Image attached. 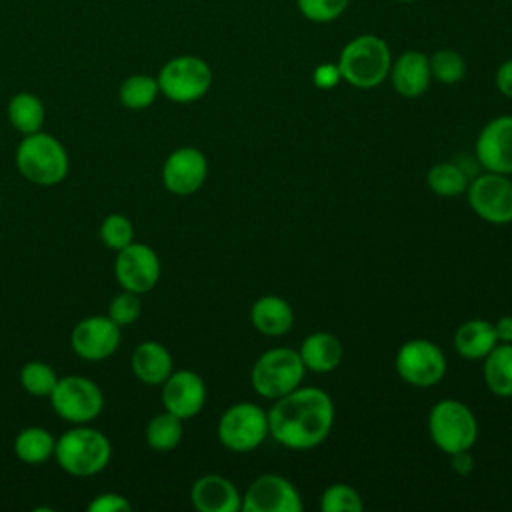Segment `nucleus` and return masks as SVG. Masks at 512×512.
<instances>
[{"label": "nucleus", "mask_w": 512, "mask_h": 512, "mask_svg": "<svg viewBox=\"0 0 512 512\" xmlns=\"http://www.w3.org/2000/svg\"><path fill=\"white\" fill-rule=\"evenodd\" d=\"M270 436L290 450H310L322 444L334 424L332 398L312 386H298L270 406Z\"/></svg>", "instance_id": "f257e3e1"}, {"label": "nucleus", "mask_w": 512, "mask_h": 512, "mask_svg": "<svg viewBox=\"0 0 512 512\" xmlns=\"http://www.w3.org/2000/svg\"><path fill=\"white\" fill-rule=\"evenodd\" d=\"M20 176L36 186H56L68 176L70 160L64 144L42 130L26 134L14 152Z\"/></svg>", "instance_id": "f03ea898"}, {"label": "nucleus", "mask_w": 512, "mask_h": 512, "mask_svg": "<svg viewBox=\"0 0 512 512\" xmlns=\"http://www.w3.org/2000/svg\"><path fill=\"white\" fill-rule=\"evenodd\" d=\"M54 458L66 474L88 478L100 474L108 466L112 444L104 432L86 424H74V428L56 438Z\"/></svg>", "instance_id": "7ed1b4c3"}, {"label": "nucleus", "mask_w": 512, "mask_h": 512, "mask_svg": "<svg viewBox=\"0 0 512 512\" xmlns=\"http://www.w3.org/2000/svg\"><path fill=\"white\" fill-rule=\"evenodd\" d=\"M336 64L344 82L360 90H370L388 78L392 54L384 38L360 34L344 44Z\"/></svg>", "instance_id": "20e7f679"}, {"label": "nucleus", "mask_w": 512, "mask_h": 512, "mask_svg": "<svg viewBox=\"0 0 512 512\" xmlns=\"http://www.w3.org/2000/svg\"><path fill=\"white\" fill-rule=\"evenodd\" d=\"M156 80L164 98L176 104H192L208 94L214 76L204 58L180 54L162 64Z\"/></svg>", "instance_id": "39448f33"}, {"label": "nucleus", "mask_w": 512, "mask_h": 512, "mask_svg": "<svg viewBox=\"0 0 512 512\" xmlns=\"http://www.w3.org/2000/svg\"><path fill=\"white\" fill-rule=\"evenodd\" d=\"M428 432L444 454L470 450L478 438V422L472 410L454 398H444L430 408Z\"/></svg>", "instance_id": "423d86ee"}, {"label": "nucleus", "mask_w": 512, "mask_h": 512, "mask_svg": "<svg viewBox=\"0 0 512 512\" xmlns=\"http://www.w3.org/2000/svg\"><path fill=\"white\" fill-rule=\"evenodd\" d=\"M304 364L298 350L278 346L266 350L252 366L250 382L256 394L268 400H276L296 390L304 378Z\"/></svg>", "instance_id": "0eeeda50"}, {"label": "nucleus", "mask_w": 512, "mask_h": 512, "mask_svg": "<svg viewBox=\"0 0 512 512\" xmlns=\"http://www.w3.org/2000/svg\"><path fill=\"white\" fill-rule=\"evenodd\" d=\"M48 398L56 416L70 424H90L104 408V394L100 386L78 374L58 378Z\"/></svg>", "instance_id": "6e6552de"}, {"label": "nucleus", "mask_w": 512, "mask_h": 512, "mask_svg": "<svg viewBox=\"0 0 512 512\" xmlns=\"http://www.w3.org/2000/svg\"><path fill=\"white\" fill-rule=\"evenodd\" d=\"M216 434L224 448L232 452H252L270 434L268 414L254 402H236L222 412Z\"/></svg>", "instance_id": "1a4fd4ad"}, {"label": "nucleus", "mask_w": 512, "mask_h": 512, "mask_svg": "<svg viewBox=\"0 0 512 512\" xmlns=\"http://www.w3.org/2000/svg\"><path fill=\"white\" fill-rule=\"evenodd\" d=\"M398 376L414 388H430L446 374V356L430 340L412 338L404 342L394 358Z\"/></svg>", "instance_id": "9d476101"}, {"label": "nucleus", "mask_w": 512, "mask_h": 512, "mask_svg": "<svg viewBox=\"0 0 512 512\" xmlns=\"http://www.w3.org/2000/svg\"><path fill=\"white\" fill-rule=\"evenodd\" d=\"M464 194L474 214L488 224L512 222V180L506 174L484 172L468 184Z\"/></svg>", "instance_id": "9b49d317"}, {"label": "nucleus", "mask_w": 512, "mask_h": 512, "mask_svg": "<svg viewBox=\"0 0 512 512\" xmlns=\"http://www.w3.org/2000/svg\"><path fill=\"white\" fill-rule=\"evenodd\" d=\"M160 272V258L148 244L130 242L116 252L114 278L122 290L142 296L158 284Z\"/></svg>", "instance_id": "f8f14e48"}, {"label": "nucleus", "mask_w": 512, "mask_h": 512, "mask_svg": "<svg viewBox=\"0 0 512 512\" xmlns=\"http://www.w3.org/2000/svg\"><path fill=\"white\" fill-rule=\"evenodd\" d=\"M120 326L108 316H86L70 332L72 352L86 362L110 358L120 346Z\"/></svg>", "instance_id": "ddd939ff"}, {"label": "nucleus", "mask_w": 512, "mask_h": 512, "mask_svg": "<svg viewBox=\"0 0 512 512\" xmlns=\"http://www.w3.org/2000/svg\"><path fill=\"white\" fill-rule=\"evenodd\" d=\"M208 176V160L202 150L194 146H180L172 150L160 170L164 188L174 196H190L202 188Z\"/></svg>", "instance_id": "4468645a"}, {"label": "nucleus", "mask_w": 512, "mask_h": 512, "mask_svg": "<svg viewBox=\"0 0 512 512\" xmlns=\"http://www.w3.org/2000/svg\"><path fill=\"white\" fill-rule=\"evenodd\" d=\"M302 496L296 486L280 474H262L242 496L244 512H302Z\"/></svg>", "instance_id": "2eb2a0df"}, {"label": "nucleus", "mask_w": 512, "mask_h": 512, "mask_svg": "<svg viewBox=\"0 0 512 512\" xmlns=\"http://www.w3.org/2000/svg\"><path fill=\"white\" fill-rule=\"evenodd\" d=\"M476 160L486 172L512 174V116H496L476 138Z\"/></svg>", "instance_id": "dca6fc26"}, {"label": "nucleus", "mask_w": 512, "mask_h": 512, "mask_svg": "<svg viewBox=\"0 0 512 512\" xmlns=\"http://www.w3.org/2000/svg\"><path fill=\"white\" fill-rule=\"evenodd\" d=\"M162 404L182 420L194 418L206 404V384L200 374L188 368L172 370L162 382Z\"/></svg>", "instance_id": "f3484780"}, {"label": "nucleus", "mask_w": 512, "mask_h": 512, "mask_svg": "<svg viewBox=\"0 0 512 512\" xmlns=\"http://www.w3.org/2000/svg\"><path fill=\"white\" fill-rule=\"evenodd\" d=\"M190 502L198 512H238L242 496L222 474H204L190 488Z\"/></svg>", "instance_id": "a211bd4d"}, {"label": "nucleus", "mask_w": 512, "mask_h": 512, "mask_svg": "<svg viewBox=\"0 0 512 512\" xmlns=\"http://www.w3.org/2000/svg\"><path fill=\"white\" fill-rule=\"evenodd\" d=\"M388 78L392 82V88L402 98H418L422 96L430 82V62L428 56L420 50H404L390 66Z\"/></svg>", "instance_id": "6ab92c4d"}, {"label": "nucleus", "mask_w": 512, "mask_h": 512, "mask_svg": "<svg viewBox=\"0 0 512 512\" xmlns=\"http://www.w3.org/2000/svg\"><path fill=\"white\" fill-rule=\"evenodd\" d=\"M132 374L146 386H162V382L172 374L174 360L170 350L156 342L144 340L140 342L130 356Z\"/></svg>", "instance_id": "aec40b11"}, {"label": "nucleus", "mask_w": 512, "mask_h": 512, "mask_svg": "<svg viewBox=\"0 0 512 512\" xmlns=\"http://www.w3.org/2000/svg\"><path fill=\"white\" fill-rule=\"evenodd\" d=\"M298 354L306 370H312L316 374H326L338 368V364L342 362L344 348L334 334L312 332L302 340Z\"/></svg>", "instance_id": "412c9836"}, {"label": "nucleus", "mask_w": 512, "mask_h": 512, "mask_svg": "<svg viewBox=\"0 0 512 512\" xmlns=\"http://www.w3.org/2000/svg\"><path fill=\"white\" fill-rule=\"evenodd\" d=\"M252 326L264 336H282L294 324V310L288 300L268 294L260 296L250 308Z\"/></svg>", "instance_id": "4be33fe9"}, {"label": "nucleus", "mask_w": 512, "mask_h": 512, "mask_svg": "<svg viewBox=\"0 0 512 512\" xmlns=\"http://www.w3.org/2000/svg\"><path fill=\"white\" fill-rule=\"evenodd\" d=\"M496 344L494 324L482 318L462 322L454 334V348L466 360H482Z\"/></svg>", "instance_id": "5701e85b"}, {"label": "nucleus", "mask_w": 512, "mask_h": 512, "mask_svg": "<svg viewBox=\"0 0 512 512\" xmlns=\"http://www.w3.org/2000/svg\"><path fill=\"white\" fill-rule=\"evenodd\" d=\"M6 116L10 126L22 136L42 130L46 120L44 102L34 92H16L6 104Z\"/></svg>", "instance_id": "b1692460"}, {"label": "nucleus", "mask_w": 512, "mask_h": 512, "mask_svg": "<svg viewBox=\"0 0 512 512\" xmlns=\"http://www.w3.org/2000/svg\"><path fill=\"white\" fill-rule=\"evenodd\" d=\"M482 360V376L488 390L502 398L512 396V344L498 342Z\"/></svg>", "instance_id": "393cba45"}, {"label": "nucleus", "mask_w": 512, "mask_h": 512, "mask_svg": "<svg viewBox=\"0 0 512 512\" xmlns=\"http://www.w3.org/2000/svg\"><path fill=\"white\" fill-rule=\"evenodd\" d=\"M56 438L42 426L22 428L14 438V454L24 464H42L54 456Z\"/></svg>", "instance_id": "a878e982"}, {"label": "nucleus", "mask_w": 512, "mask_h": 512, "mask_svg": "<svg viewBox=\"0 0 512 512\" xmlns=\"http://www.w3.org/2000/svg\"><path fill=\"white\" fill-rule=\"evenodd\" d=\"M182 418L174 416L172 412L164 410L156 416L150 418V422L146 424V444L154 450V452H170L174 450L182 436H184V426H182Z\"/></svg>", "instance_id": "bb28decb"}, {"label": "nucleus", "mask_w": 512, "mask_h": 512, "mask_svg": "<svg viewBox=\"0 0 512 512\" xmlns=\"http://www.w3.org/2000/svg\"><path fill=\"white\" fill-rule=\"evenodd\" d=\"M160 96L158 80L150 74H130L118 88V100L128 110H144Z\"/></svg>", "instance_id": "cd10ccee"}, {"label": "nucleus", "mask_w": 512, "mask_h": 512, "mask_svg": "<svg viewBox=\"0 0 512 512\" xmlns=\"http://www.w3.org/2000/svg\"><path fill=\"white\" fill-rule=\"evenodd\" d=\"M428 188L440 198H454L466 192L468 176L454 162H438L426 174Z\"/></svg>", "instance_id": "c85d7f7f"}, {"label": "nucleus", "mask_w": 512, "mask_h": 512, "mask_svg": "<svg viewBox=\"0 0 512 512\" xmlns=\"http://www.w3.org/2000/svg\"><path fill=\"white\" fill-rule=\"evenodd\" d=\"M58 382L54 368L42 360H30L20 368V384L30 396L48 398Z\"/></svg>", "instance_id": "c756f323"}, {"label": "nucleus", "mask_w": 512, "mask_h": 512, "mask_svg": "<svg viewBox=\"0 0 512 512\" xmlns=\"http://www.w3.org/2000/svg\"><path fill=\"white\" fill-rule=\"evenodd\" d=\"M430 62V74L440 84H458L466 74V62L464 58L450 48H440L434 54L428 56Z\"/></svg>", "instance_id": "7c9ffc66"}, {"label": "nucleus", "mask_w": 512, "mask_h": 512, "mask_svg": "<svg viewBox=\"0 0 512 512\" xmlns=\"http://www.w3.org/2000/svg\"><path fill=\"white\" fill-rule=\"evenodd\" d=\"M100 240L106 248L118 252L122 248H126L130 242H134V224L128 216L124 214H108L98 228Z\"/></svg>", "instance_id": "2f4dec72"}, {"label": "nucleus", "mask_w": 512, "mask_h": 512, "mask_svg": "<svg viewBox=\"0 0 512 512\" xmlns=\"http://www.w3.org/2000/svg\"><path fill=\"white\" fill-rule=\"evenodd\" d=\"M362 508L360 492L348 484H332L320 496L322 512H360Z\"/></svg>", "instance_id": "473e14b6"}, {"label": "nucleus", "mask_w": 512, "mask_h": 512, "mask_svg": "<svg viewBox=\"0 0 512 512\" xmlns=\"http://www.w3.org/2000/svg\"><path fill=\"white\" fill-rule=\"evenodd\" d=\"M350 0H296L298 12L314 24H328L336 18H340Z\"/></svg>", "instance_id": "72a5a7b5"}, {"label": "nucleus", "mask_w": 512, "mask_h": 512, "mask_svg": "<svg viewBox=\"0 0 512 512\" xmlns=\"http://www.w3.org/2000/svg\"><path fill=\"white\" fill-rule=\"evenodd\" d=\"M120 328L134 324L140 314H142V302L140 294L122 290L118 292L110 302H108V312H106Z\"/></svg>", "instance_id": "f704fd0d"}, {"label": "nucleus", "mask_w": 512, "mask_h": 512, "mask_svg": "<svg viewBox=\"0 0 512 512\" xmlns=\"http://www.w3.org/2000/svg\"><path fill=\"white\" fill-rule=\"evenodd\" d=\"M132 504L116 492H102L88 502V512H128Z\"/></svg>", "instance_id": "c9c22d12"}, {"label": "nucleus", "mask_w": 512, "mask_h": 512, "mask_svg": "<svg viewBox=\"0 0 512 512\" xmlns=\"http://www.w3.org/2000/svg\"><path fill=\"white\" fill-rule=\"evenodd\" d=\"M342 80L340 76V70H338V64H330V62H324V64H318L312 72V82L316 88L320 90H330L334 88L338 82Z\"/></svg>", "instance_id": "e433bc0d"}, {"label": "nucleus", "mask_w": 512, "mask_h": 512, "mask_svg": "<svg viewBox=\"0 0 512 512\" xmlns=\"http://www.w3.org/2000/svg\"><path fill=\"white\" fill-rule=\"evenodd\" d=\"M496 88L506 98H512V58L504 60L496 70Z\"/></svg>", "instance_id": "4c0bfd02"}, {"label": "nucleus", "mask_w": 512, "mask_h": 512, "mask_svg": "<svg viewBox=\"0 0 512 512\" xmlns=\"http://www.w3.org/2000/svg\"><path fill=\"white\" fill-rule=\"evenodd\" d=\"M474 468V458L470 454V450H462L452 454V470L458 474H470Z\"/></svg>", "instance_id": "58836bf2"}, {"label": "nucleus", "mask_w": 512, "mask_h": 512, "mask_svg": "<svg viewBox=\"0 0 512 512\" xmlns=\"http://www.w3.org/2000/svg\"><path fill=\"white\" fill-rule=\"evenodd\" d=\"M494 332H496L498 342L512 344V316H500L494 322Z\"/></svg>", "instance_id": "ea45409f"}, {"label": "nucleus", "mask_w": 512, "mask_h": 512, "mask_svg": "<svg viewBox=\"0 0 512 512\" xmlns=\"http://www.w3.org/2000/svg\"><path fill=\"white\" fill-rule=\"evenodd\" d=\"M396 2H402V4H410V2H418V0H396Z\"/></svg>", "instance_id": "a19ab883"}]
</instances>
